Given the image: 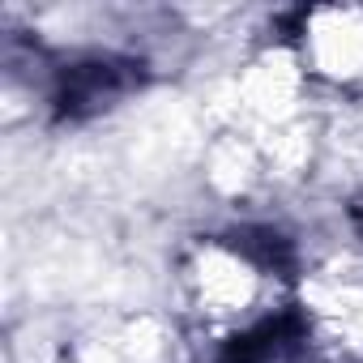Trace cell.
<instances>
[{"label": "cell", "mask_w": 363, "mask_h": 363, "mask_svg": "<svg viewBox=\"0 0 363 363\" xmlns=\"http://www.w3.org/2000/svg\"><path fill=\"white\" fill-rule=\"evenodd\" d=\"M291 39L312 82L346 99H363V5L299 9Z\"/></svg>", "instance_id": "cell-2"}, {"label": "cell", "mask_w": 363, "mask_h": 363, "mask_svg": "<svg viewBox=\"0 0 363 363\" xmlns=\"http://www.w3.org/2000/svg\"><path fill=\"white\" fill-rule=\"evenodd\" d=\"M299 363H363V257L333 252L299 274Z\"/></svg>", "instance_id": "cell-1"}]
</instances>
